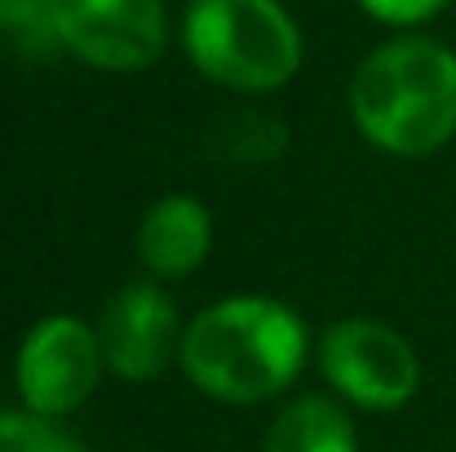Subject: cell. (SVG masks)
Instances as JSON below:
<instances>
[{
  "mask_svg": "<svg viewBox=\"0 0 456 452\" xmlns=\"http://www.w3.org/2000/svg\"><path fill=\"white\" fill-rule=\"evenodd\" d=\"M319 364L346 399H354L359 408H377V413L408 404L421 382V364H417L408 337H399L395 328H386L377 319L332 324L323 337Z\"/></svg>",
  "mask_w": 456,
  "mask_h": 452,
  "instance_id": "obj_4",
  "label": "cell"
},
{
  "mask_svg": "<svg viewBox=\"0 0 456 452\" xmlns=\"http://www.w3.org/2000/svg\"><path fill=\"white\" fill-rule=\"evenodd\" d=\"M266 452H359V444H354L350 417L332 399L305 395L275 417L266 435Z\"/></svg>",
  "mask_w": 456,
  "mask_h": 452,
  "instance_id": "obj_9",
  "label": "cell"
},
{
  "mask_svg": "<svg viewBox=\"0 0 456 452\" xmlns=\"http://www.w3.org/2000/svg\"><path fill=\"white\" fill-rule=\"evenodd\" d=\"M0 452H85L40 413H0Z\"/></svg>",
  "mask_w": 456,
  "mask_h": 452,
  "instance_id": "obj_11",
  "label": "cell"
},
{
  "mask_svg": "<svg viewBox=\"0 0 456 452\" xmlns=\"http://www.w3.org/2000/svg\"><path fill=\"white\" fill-rule=\"evenodd\" d=\"M208 240H213V222L204 204L191 195H168L138 226V258L155 275H186L204 262Z\"/></svg>",
  "mask_w": 456,
  "mask_h": 452,
  "instance_id": "obj_8",
  "label": "cell"
},
{
  "mask_svg": "<svg viewBox=\"0 0 456 452\" xmlns=\"http://www.w3.org/2000/svg\"><path fill=\"white\" fill-rule=\"evenodd\" d=\"M58 40L102 71H142L164 53L159 0H49Z\"/></svg>",
  "mask_w": 456,
  "mask_h": 452,
  "instance_id": "obj_6",
  "label": "cell"
},
{
  "mask_svg": "<svg viewBox=\"0 0 456 452\" xmlns=\"http://www.w3.org/2000/svg\"><path fill=\"white\" fill-rule=\"evenodd\" d=\"M222 155L235 160V164H262V160H275L284 151V129L266 116H240V134H222Z\"/></svg>",
  "mask_w": 456,
  "mask_h": 452,
  "instance_id": "obj_12",
  "label": "cell"
},
{
  "mask_svg": "<svg viewBox=\"0 0 456 452\" xmlns=\"http://www.w3.org/2000/svg\"><path fill=\"white\" fill-rule=\"evenodd\" d=\"M0 31L31 58H45L62 45L49 0H0Z\"/></svg>",
  "mask_w": 456,
  "mask_h": 452,
  "instance_id": "obj_10",
  "label": "cell"
},
{
  "mask_svg": "<svg viewBox=\"0 0 456 452\" xmlns=\"http://www.w3.org/2000/svg\"><path fill=\"white\" fill-rule=\"evenodd\" d=\"M305 355L302 319L271 298H231L195 315L182 337L191 382L222 404H257L280 395Z\"/></svg>",
  "mask_w": 456,
  "mask_h": 452,
  "instance_id": "obj_1",
  "label": "cell"
},
{
  "mask_svg": "<svg viewBox=\"0 0 456 452\" xmlns=\"http://www.w3.org/2000/svg\"><path fill=\"white\" fill-rule=\"evenodd\" d=\"M368 13H377L381 22H421L430 13H439L448 0H359Z\"/></svg>",
  "mask_w": 456,
  "mask_h": 452,
  "instance_id": "obj_13",
  "label": "cell"
},
{
  "mask_svg": "<svg viewBox=\"0 0 456 452\" xmlns=\"http://www.w3.org/2000/svg\"><path fill=\"white\" fill-rule=\"evenodd\" d=\"M186 49L208 80L244 94L280 89L302 62V36L275 0H191Z\"/></svg>",
  "mask_w": 456,
  "mask_h": 452,
  "instance_id": "obj_3",
  "label": "cell"
},
{
  "mask_svg": "<svg viewBox=\"0 0 456 452\" xmlns=\"http://www.w3.org/2000/svg\"><path fill=\"white\" fill-rule=\"evenodd\" d=\"M359 134L395 155H430L456 134V53L435 40L381 45L350 85Z\"/></svg>",
  "mask_w": 456,
  "mask_h": 452,
  "instance_id": "obj_2",
  "label": "cell"
},
{
  "mask_svg": "<svg viewBox=\"0 0 456 452\" xmlns=\"http://www.w3.org/2000/svg\"><path fill=\"white\" fill-rule=\"evenodd\" d=\"M98 341H102V359L125 382H147L155 373H164V364L173 355H182L177 310L151 284L120 289L116 298L107 301Z\"/></svg>",
  "mask_w": 456,
  "mask_h": 452,
  "instance_id": "obj_7",
  "label": "cell"
},
{
  "mask_svg": "<svg viewBox=\"0 0 456 452\" xmlns=\"http://www.w3.org/2000/svg\"><path fill=\"white\" fill-rule=\"evenodd\" d=\"M102 373V341L71 315L40 319L18 350V395L27 413L62 417L80 408Z\"/></svg>",
  "mask_w": 456,
  "mask_h": 452,
  "instance_id": "obj_5",
  "label": "cell"
}]
</instances>
